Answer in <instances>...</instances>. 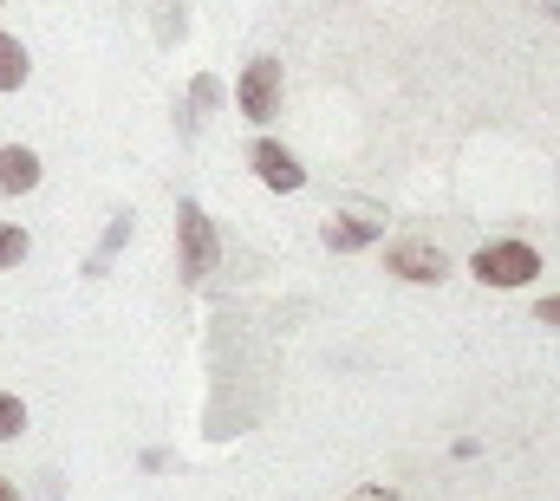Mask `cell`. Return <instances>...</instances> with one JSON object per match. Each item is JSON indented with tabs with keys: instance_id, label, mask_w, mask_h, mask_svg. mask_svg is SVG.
<instances>
[{
	"instance_id": "obj_1",
	"label": "cell",
	"mask_w": 560,
	"mask_h": 501,
	"mask_svg": "<svg viewBox=\"0 0 560 501\" xmlns=\"http://www.w3.org/2000/svg\"><path fill=\"white\" fill-rule=\"evenodd\" d=\"M469 267H476L482 287H528L541 273V254L528 248V242H489V248H476Z\"/></svg>"
},
{
	"instance_id": "obj_2",
	"label": "cell",
	"mask_w": 560,
	"mask_h": 501,
	"mask_svg": "<svg viewBox=\"0 0 560 501\" xmlns=\"http://www.w3.org/2000/svg\"><path fill=\"white\" fill-rule=\"evenodd\" d=\"M235 98H242V112H248L255 125H268L275 105H280V66L275 59H255V66L242 72V92H235Z\"/></svg>"
},
{
	"instance_id": "obj_3",
	"label": "cell",
	"mask_w": 560,
	"mask_h": 501,
	"mask_svg": "<svg viewBox=\"0 0 560 501\" xmlns=\"http://www.w3.org/2000/svg\"><path fill=\"white\" fill-rule=\"evenodd\" d=\"M385 267H392L398 280H443V273H450V260H443L436 242H392V248H385Z\"/></svg>"
},
{
	"instance_id": "obj_4",
	"label": "cell",
	"mask_w": 560,
	"mask_h": 501,
	"mask_svg": "<svg viewBox=\"0 0 560 501\" xmlns=\"http://www.w3.org/2000/svg\"><path fill=\"white\" fill-rule=\"evenodd\" d=\"M209 267H215V229H209V215L189 202V209H183V273L202 280Z\"/></svg>"
},
{
	"instance_id": "obj_5",
	"label": "cell",
	"mask_w": 560,
	"mask_h": 501,
	"mask_svg": "<svg viewBox=\"0 0 560 501\" xmlns=\"http://www.w3.org/2000/svg\"><path fill=\"white\" fill-rule=\"evenodd\" d=\"M255 170H261V183H268V189H300V183H306L300 156H293V150H280V143H255Z\"/></svg>"
},
{
	"instance_id": "obj_6",
	"label": "cell",
	"mask_w": 560,
	"mask_h": 501,
	"mask_svg": "<svg viewBox=\"0 0 560 501\" xmlns=\"http://www.w3.org/2000/svg\"><path fill=\"white\" fill-rule=\"evenodd\" d=\"M33 183H39V156L20 150V143H7L0 150V196H26Z\"/></svg>"
},
{
	"instance_id": "obj_7",
	"label": "cell",
	"mask_w": 560,
	"mask_h": 501,
	"mask_svg": "<svg viewBox=\"0 0 560 501\" xmlns=\"http://www.w3.org/2000/svg\"><path fill=\"white\" fill-rule=\"evenodd\" d=\"M26 72H33V66H26V46H20L13 33H0V92H20Z\"/></svg>"
},
{
	"instance_id": "obj_8",
	"label": "cell",
	"mask_w": 560,
	"mask_h": 501,
	"mask_svg": "<svg viewBox=\"0 0 560 501\" xmlns=\"http://www.w3.org/2000/svg\"><path fill=\"white\" fill-rule=\"evenodd\" d=\"M378 235V215H346V222H332L326 229V242L332 248H359V242H372Z\"/></svg>"
},
{
	"instance_id": "obj_9",
	"label": "cell",
	"mask_w": 560,
	"mask_h": 501,
	"mask_svg": "<svg viewBox=\"0 0 560 501\" xmlns=\"http://www.w3.org/2000/svg\"><path fill=\"white\" fill-rule=\"evenodd\" d=\"M20 430H26V404L0 391V443H7V436H20Z\"/></svg>"
},
{
	"instance_id": "obj_10",
	"label": "cell",
	"mask_w": 560,
	"mask_h": 501,
	"mask_svg": "<svg viewBox=\"0 0 560 501\" xmlns=\"http://www.w3.org/2000/svg\"><path fill=\"white\" fill-rule=\"evenodd\" d=\"M13 260H26V235L20 229H0V267H13Z\"/></svg>"
},
{
	"instance_id": "obj_11",
	"label": "cell",
	"mask_w": 560,
	"mask_h": 501,
	"mask_svg": "<svg viewBox=\"0 0 560 501\" xmlns=\"http://www.w3.org/2000/svg\"><path fill=\"white\" fill-rule=\"evenodd\" d=\"M352 501H398V496H392L385 482H365V489H359V496H352Z\"/></svg>"
},
{
	"instance_id": "obj_12",
	"label": "cell",
	"mask_w": 560,
	"mask_h": 501,
	"mask_svg": "<svg viewBox=\"0 0 560 501\" xmlns=\"http://www.w3.org/2000/svg\"><path fill=\"white\" fill-rule=\"evenodd\" d=\"M535 319H541V326H560V293H555V300H541V313H535Z\"/></svg>"
},
{
	"instance_id": "obj_13",
	"label": "cell",
	"mask_w": 560,
	"mask_h": 501,
	"mask_svg": "<svg viewBox=\"0 0 560 501\" xmlns=\"http://www.w3.org/2000/svg\"><path fill=\"white\" fill-rule=\"evenodd\" d=\"M0 501H20V496H13V482H7V476H0Z\"/></svg>"
}]
</instances>
